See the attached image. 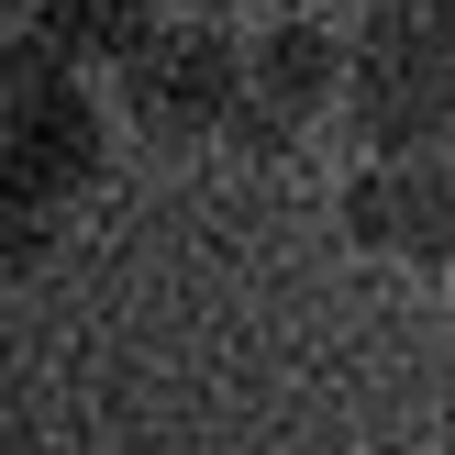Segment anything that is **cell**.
Listing matches in <instances>:
<instances>
[{
	"instance_id": "cell-1",
	"label": "cell",
	"mask_w": 455,
	"mask_h": 455,
	"mask_svg": "<svg viewBox=\"0 0 455 455\" xmlns=\"http://www.w3.org/2000/svg\"><path fill=\"white\" fill-rule=\"evenodd\" d=\"M111 133H123V111H111V89L89 78V67H67L44 34H0V267H34L56 256L67 212H78L89 189H100L111 167Z\"/></svg>"
},
{
	"instance_id": "cell-2",
	"label": "cell",
	"mask_w": 455,
	"mask_h": 455,
	"mask_svg": "<svg viewBox=\"0 0 455 455\" xmlns=\"http://www.w3.org/2000/svg\"><path fill=\"white\" fill-rule=\"evenodd\" d=\"M345 145H455V0H367L345 22Z\"/></svg>"
},
{
	"instance_id": "cell-3",
	"label": "cell",
	"mask_w": 455,
	"mask_h": 455,
	"mask_svg": "<svg viewBox=\"0 0 455 455\" xmlns=\"http://www.w3.org/2000/svg\"><path fill=\"white\" fill-rule=\"evenodd\" d=\"M111 111L123 133L145 145H234V111H244V34L222 12H167L123 67H111Z\"/></svg>"
},
{
	"instance_id": "cell-4",
	"label": "cell",
	"mask_w": 455,
	"mask_h": 455,
	"mask_svg": "<svg viewBox=\"0 0 455 455\" xmlns=\"http://www.w3.org/2000/svg\"><path fill=\"white\" fill-rule=\"evenodd\" d=\"M345 244L411 278H455V145H400V156H345Z\"/></svg>"
},
{
	"instance_id": "cell-5",
	"label": "cell",
	"mask_w": 455,
	"mask_h": 455,
	"mask_svg": "<svg viewBox=\"0 0 455 455\" xmlns=\"http://www.w3.org/2000/svg\"><path fill=\"white\" fill-rule=\"evenodd\" d=\"M311 133H345V22L323 12H278L244 34V111L234 145L244 156H289Z\"/></svg>"
},
{
	"instance_id": "cell-6",
	"label": "cell",
	"mask_w": 455,
	"mask_h": 455,
	"mask_svg": "<svg viewBox=\"0 0 455 455\" xmlns=\"http://www.w3.org/2000/svg\"><path fill=\"white\" fill-rule=\"evenodd\" d=\"M156 22H167V0H22V34H44L67 67H89L100 89H111V67H123Z\"/></svg>"
},
{
	"instance_id": "cell-7",
	"label": "cell",
	"mask_w": 455,
	"mask_h": 455,
	"mask_svg": "<svg viewBox=\"0 0 455 455\" xmlns=\"http://www.w3.org/2000/svg\"><path fill=\"white\" fill-rule=\"evenodd\" d=\"M167 12H222V22H234V12H244V0H167Z\"/></svg>"
},
{
	"instance_id": "cell-8",
	"label": "cell",
	"mask_w": 455,
	"mask_h": 455,
	"mask_svg": "<svg viewBox=\"0 0 455 455\" xmlns=\"http://www.w3.org/2000/svg\"><path fill=\"white\" fill-rule=\"evenodd\" d=\"M0 34H12V0H0Z\"/></svg>"
},
{
	"instance_id": "cell-9",
	"label": "cell",
	"mask_w": 455,
	"mask_h": 455,
	"mask_svg": "<svg viewBox=\"0 0 455 455\" xmlns=\"http://www.w3.org/2000/svg\"><path fill=\"white\" fill-rule=\"evenodd\" d=\"M12 22H22V0H12Z\"/></svg>"
},
{
	"instance_id": "cell-10",
	"label": "cell",
	"mask_w": 455,
	"mask_h": 455,
	"mask_svg": "<svg viewBox=\"0 0 455 455\" xmlns=\"http://www.w3.org/2000/svg\"><path fill=\"white\" fill-rule=\"evenodd\" d=\"M444 289H455V278H444Z\"/></svg>"
}]
</instances>
